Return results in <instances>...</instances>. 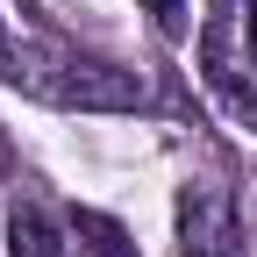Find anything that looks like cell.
<instances>
[{
    "mask_svg": "<svg viewBox=\"0 0 257 257\" xmlns=\"http://www.w3.org/2000/svg\"><path fill=\"white\" fill-rule=\"evenodd\" d=\"M0 86H15L43 107H64V114H128L150 100L136 72L57 36L50 22H36V8H8V0H0Z\"/></svg>",
    "mask_w": 257,
    "mask_h": 257,
    "instance_id": "obj_1",
    "label": "cell"
},
{
    "mask_svg": "<svg viewBox=\"0 0 257 257\" xmlns=\"http://www.w3.org/2000/svg\"><path fill=\"white\" fill-rule=\"evenodd\" d=\"M200 79L214 93V107L257 136V0H207Z\"/></svg>",
    "mask_w": 257,
    "mask_h": 257,
    "instance_id": "obj_2",
    "label": "cell"
},
{
    "mask_svg": "<svg viewBox=\"0 0 257 257\" xmlns=\"http://www.w3.org/2000/svg\"><path fill=\"white\" fill-rule=\"evenodd\" d=\"M179 243H186V257H243L236 207L221 200V193H193L179 207Z\"/></svg>",
    "mask_w": 257,
    "mask_h": 257,
    "instance_id": "obj_3",
    "label": "cell"
},
{
    "mask_svg": "<svg viewBox=\"0 0 257 257\" xmlns=\"http://www.w3.org/2000/svg\"><path fill=\"white\" fill-rule=\"evenodd\" d=\"M8 257H79L72 250V221H57L50 207L22 200L8 214Z\"/></svg>",
    "mask_w": 257,
    "mask_h": 257,
    "instance_id": "obj_4",
    "label": "cell"
},
{
    "mask_svg": "<svg viewBox=\"0 0 257 257\" xmlns=\"http://www.w3.org/2000/svg\"><path fill=\"white\" fill-rule=\"evenodd\" d=\"M143 15L165 29V36H179V29H186V0H143Z\"/></svg>",
    "mask_w": 257,
    "mask_h": 257,
    "instance_id": "obj_5",
    "label": "cell"
}]
</instances>
